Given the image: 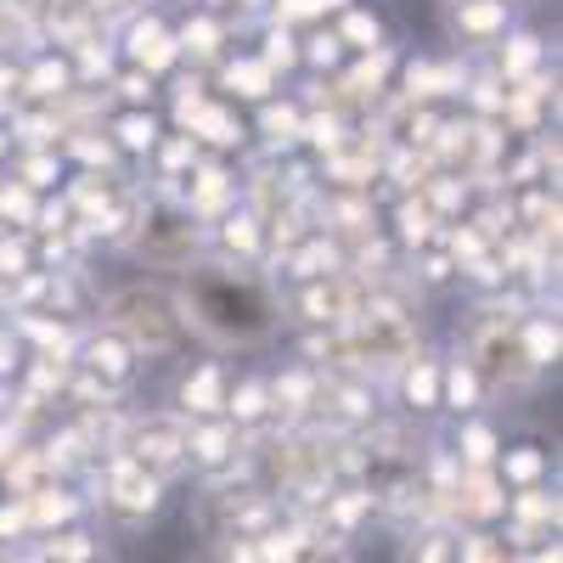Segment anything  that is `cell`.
<instances>
[{"label": "cell", "instance_id": "1", "mask_svg": "<svg viewBox=\"0 0 563 563\" xmlns=\"http://www.w3.org/2000/svg\"><path fill=\"white\" fill-rule=\"evenodd\" d=\"M186 299H192L198 321L214 327L220 339L249 344V339H265V333H271V305H265L260 288H249V282H231V276L198 271L192 288H186Z\"/></svg>", "mask_w": 563, "mask_h": 563}]
</instances>
